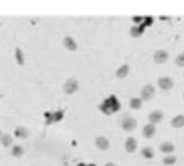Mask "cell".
Masks as SVG:
<instances>
[{
	"mask_svg": "<svg viewBox=\"0 0 184 166\" xmlns=\"http://www.w3.org/2000/svg\"><path fill=\"white\" fill-rule=\"evenodd\" d=\"M154 95H155V87L153 85H150V84H147L145 85L141 91V96H142V99H144V100H150V99L153 98Z\"/></svg>",
	"mask_w": 184,
	"mask_h": 166,
	"instance_id": "6da1fadb",
	"label": "cell"
},
{
	"mask_svg": "<svg viewBox=\"0 0 184 166\" xmlns=\"http://www.w3.org/2000/svg\"><path fill=\"white\" fill-rule=\"evenodd\" d=\"M173 85H175V82H173V80H172L171 78L169 77H161L158 80V86L161 89H165V91L172 89Z\"/></svg>",
	"mask_w": 184,
	"mask_h": 166,
	"instance_id": "7a4b0ae2",
	"label": "cell"
},
{
	"mask_svg": "<svg viewBox=\"0 0 184 166\" xmlns=\"http://www.w3.org/2000/svg\"><path fill=\"white\" fill-rule=\"evenodd\" d=\"M168 59V53L165 50H158L154 54V61L156 64H164Z\"/></svg>",
	"mask_w": 184,
	"mask_h": 166,
	"instance_id": "3957f363",
	"label": "cell"
},
{
	"mask_svg": "<svg viewBox=\"0 0 184 166\" xmlns=\"http://www.w3.org/2000/svg\"><path fill=\"white\" fill-rule=\"evenodd\" d=\"M78 82L75 79H69L66 81V83L64 84V91L67 94H73L78 89Z\"/></svg>",
	"mask_w": 184,
	"mask_h": 166,
	"instance_id": "277c9868",
	"label": "cell"
},
{
	"mask_svg": "<svg viewBox=\"0 0 184 166\" xmlns=\"http://www.w3.org/2000/svg\"><path fill=\"white\" fill-rule=\"evenodd\" d=\"M163 118H164L163 111L154 110V111H152L150 113V115H148V120H150V123L155 125L156 123H159L160 121L163 120Z\"/></svg>",
	"mask_w": 184,
	"mask_h": 166,
	"instance_id": "5b68a950",
	"label": "cell"
},
{
	"mask_svg": "<svg viewBox=\"0 0 184 166\" xmlns=\"http://www.w3.org/2000/svg\"><path fill=\"white\" fill-rule=\"evenodd\" d=\"M123 128L127 132H131L133 129L135 128V126H137V120L133 119V118H127L125 120L123 121Z\"/></svg>",
	"mask_w": 184,
	"mask_h": 166,
	"instance_id": "8992f818",
	"label": "cell"
},
{
	"mask_svg": "<svg viewBox=\"0 0 184 166\" xmlns=\"http://www.w3.org/2000/svg\"><path fill=\"white\" fill-rule=\"evenodd\" d=\"M155 132H156V127L155 125L152 123H148L143 127V136H144L145 138H150V137H153L155 135Z\"/></svg>",
	"mask_w": 184,
	"mask_h": 166,
	"instance_id": "52a82bcc",
	"label": "cell"
},
{
	"mask_svg": "<svg viewBox=\"0 0 184 166\" xmlns=\"http://www.w3.org/2000/svg\"><path fill=\"white\" fill-rule=\"evenodd\" d=\"M95 145L99 149H101V150H107L108 147H110V141L107 140V138H105V137H98L96 140H95Z\"/></svg>",
	"mask_w": 184,
	"mask_h": 166,
	"instance_id": "ba28073f",
	"label": "cell"
},
{
	"mask_svg": "<svg viewBox=\"0 0 184 166\" xmlns=\"http://www.w3.org/2000/svg\"><path fill=\"white\" fill-rule=\"evenodd\" d=\"M129 74V66L128 65H123V66H120L116 71V76L119 79H123V78H126Z\"/></svg>",
	"mask_w": 184,
	"mask_h": 166,
	"instance_id": "9c48e42d",
	"label": "cell"
},
{
	"mask_svg": "<svg viewBox=\"0 0 184 166\" xmlns=\"http://www.w3.org/2000/svg\"><path fill=\"white\" fill-rule=\"evenodd\" d=\"M171 125L173 127H177V128H180V127L184 126V115L179 114V115L173 118L171 121Z\"/></svg>",
	"mask_w": 184,
	"mask_h": 166,
	"instance_id": "30bf717a",
	"label": "cell"
},
{
	"mask_svg": "<svg viewBox=\"0 0 184 166\" xmlns=\"http://www.w3.org/2000/svg\"><path fill=\"white\" fill-rule=\"evenodd\" d=\"M63 43H64V45L66 46L68 50H71V51H76L77 48H78L77 44H76V42H75L73 38H71V37L65 38L64 41H63Z\"/></svg>",
	"mask_w": 184,
	"mask_h": 166,
	"instance_id": "8fae6325",
	"label": "cell"
},
{
	"mask_svg": "<svg viewBox=\"0 0 184 166\" xmlns=\"http://www.w3.org/2000/svg\"><path fill=\"white\" fill-rule=\"evenodd\" d=\"M125 148H126V150L128 152H133L137 149V141H135V139L132 138V137L127 139L126 144H125Z\"/></svg>",
	"mask_w": 184,
	"mask_h": 166,
	"instance_id": "7c38bea8",
	"label": "cell"
},
{
	"mask_svg": "<svg viewBox=\"0 0 184 166\" xmlns=\"http://www.w3.org/2000/svg\"><path fill=\"white\" fill-rule=\"evenodd\" d=\"M175 150V146L171 142H164L163 145H160V151L164 153H171Z\"/></svg>",
	"mask_w": 184,
	"mask_h": 166,
	"instance_id": "4fadbf2b",
	"label": "cell"
},
{
	"mask_svg": "<svg viewBox=\"0 0 184 166\" xmlns=\"http://www.w3.org/2000/svg\"><path fill=\"white\" fill-rule=\"evenodd\" d=\"M15 136L18 138H26L28 136V131L25 127H18L15 129Z\"/></svg>",
	"mask_w": 184,
	"mask_h": 166,
	"instance_id": "5bb4252c",
	"label": "cell"
},
{
	"mask_svg": "<svg viewBox=\"0 0 184 166\" xmlns=\"http://www.w3.org/2000/svg\"><path fill=\"white\" fill-rule=\"evenodd\" d=\"M24 154V150L21 146H14L12 149V155L15 157H21Z\"/></svg>",
	"mask_w": 184,
	"mask_h": 166,
	"instance_id": "9a60e30c",
	"label": "cell"
},
{
	"mask_svg": "<svg viewBox=\"0 0 184 166\" xmlns=\"http://www.w3.org/2000/svg\"><path fill=\"white\" fill-rule=\"evenodd\" d=\"M0 141L4 147H9L10 145H12V138L10 135H2L0 138Z\"/></svg>",
	"mask_w": 184,
	"mask_h": 166,
	"instance_id": "2e32d148",
	"label": "cell"
},
{
	"mask_svg": "<svg viewBox=\"0 0 184 166\" xmlns=\"http://www.w3.org/2000/svg\"><path fill=\"white\" fill-rule=\"evenodd\" d=\"M142 106V100L140 98H132L130 100V107L132 109H140Z\"/></svg>",
	"mask_w": 184,
	"mask_h": 166,
	"instance_id": "e0dca14e",
	"label": "cell"
},
{
	"mask_svg": "<svg viewBox=\"0 0 184 166\" xmlns=\"http://www.w3.org/2000/svg\"><path fill=\"white\" fill-rule=\"evenodd\" d=\"M142 154H143V157H144L145 159H152V157H154V152L150 147L144 148V149L142 150Z\"/></svg>",
	"mask_w": 184,
	"mask_h": 166,
	"instance_id": "ac0fdd59",
	"label": "cell"
},
{
	"mask_svg": "<svg viewBox=\"0 0 184 166\" xmlns=\"http://www.w3.org/2000/svg\"><path fill=\"white\" fill-rule=\"evenodd\" d=\"M175 155H169V157H166L164 159V164L167 166H170V165H173L175 163Z\"/></svg>",
	"mask_w": 184,
	"mask_h": 166,
	"instance_id": "d6986e66",
	"label": "cell"
},
{
	"mask_svg": "<svg viewBox=\"0 0 184 166\" xmlns=\"http://www.w3.org/2000/svg\"><path fill=\"white\" fill-rule=\"evenodd\" d=\"M175 63H177V65H178V66H180V67H184V53L180 54V55L177 57V59H175Z\"/></svg>",
	"mask_w": 184,
	"mask_h": 166,
	"instance_id": "ffe728a7",
	"label": "cell"
},
{
	"mask_svg": "<svg viewBox=\"0 0 184 166\" xmlns=\"http://www.w3.org/2000/svg\"><path fill=\"white\" fill-rule=\"evenodd\" d=\"M16 61H18V64H23L24 63V58H23V54H22V51L20 49H16Z\"/></svg>",
	"mask_w": 184,
	"mask_h": 166,
	"instance_id": "44dd1931",
	"label": "cell"
},
{
	"mask_svg": "<svg viewBox=\"0 0 184 166\" xmlns=\"http://www.w3.org/2000/svg\"><path fill=\"white\" fill-rule=\"evenodd\" d=\"M130 34H131V36H133V37H139V36H141L142 31L140 30V28H138V27H132L131 30H130Z\"/></svg>",
	"mask_w": 184,
	"mask_h": 166,
	"instance_id": "7402d4cb",
	"label": "cell"
},
{
	"mask_svg": "<svg viewBox=\"0 0 184 166\" xmlns=\"http://www.w3.org/2000/svg\"><path fill=\"white\" fill-rule=\"evenodd\" d=\"M105 166H116V165H115V164H113V163H107Z\"/></svg>",
	"mask_w": 184,
	"mask_h": 166,
	"instance_id": "603a6c76",
	"label": "cell"
},
{
	"mask_svg": "<svg viewBox=\"0 0 184 166\" xmlns=\"http://www.w3.org/2000/svg\"><path fill=\"white\" fill-rule=\"evenodd\" d=\"M1 136H2V134H1V132H0V138H1Z\"/></svg>",
	"mask_w": 184,
	"mask_h": 166,
	"instance_id": "cb8c5ba5",
	"label": "cell"
}]
</instances>
